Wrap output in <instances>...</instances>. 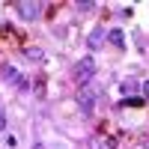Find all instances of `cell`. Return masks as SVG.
I'll return each instance as SVG.
<instances>
[{"label": "cell", "mask_w": 149, "mask_h": 149, "mask_svg": "<svg viewBox=\"0 0 149 149\" xmlns=\"http://www.w3.org/2000/svg\"><path fill=\"white\" fill-rule=\"evenodd\" d=\"M95 102H98V86L95 84H86V86L78 90V104H81L84 113H90V110L95 107Z\"/></svg>", "instance_id": "obj_2"}, {"label": "cell", "mask_w": 149, "mask_h": 149, "mask_svg": "<svg viewBox=\"0 0 149 149\" xmlns=\"http://www.w3.org/2000/svg\"><path fill=\"white\" fill-rule=\"evenodd\" d=\"M104 33H107V30H102V27H93V33H90V39H86V42H90V48H98V45H102V39H104Z\"/></svg>", "instance_id": "obj_6"}, {"label": "cell", "mask_w": 149, "mask_h": 149, "mask_svg": "<svg viewBox=\"0 0 149 149\" xmlns=\"http://www.w3.org/2000/svg\"><path fill=\"white\" fill-rule=\"evenodd\" d=\"M107 42L122 48V45H125V33H122V30H107Z\"/></svg>", "instance_id": "obj_5"}, {"label": "cell", "mask_w": 149, "mask_h": 149, "mask_svg": "<svg viewBox=\"0 0 149 149\" xmlns=\"http://www.w3.org/2000/svg\"><path fill=\"white\" fill-rule=\"evenodd\" d=\"M146 102H143V98H122V102H119V107H143Z\"/></svg>", "instance_id": "obj_7"}, {"label": "cell", "mask_w": 149, "mask_h": 149, "mask_svg": "<svg viewBox=\"0 0 149 149\" xmlns=\"http://www.w3.org/2000/svg\"><path fill=\"white\" fill-rule=\"evenodd\" d=\"M93 6H95V3H90V0H84V3H78V9H84V12H90Z\"/></svg>", "instance_id": "obj_10"}, {"label": "cell", "mask_w": 149, "mask_h": 149, "mask_svg": "<svg viewBox=\"0 0 149 149\" xmlns=\"http://www.w3.org/2000/svg\"><path fill=\"white\" fill-rule=\"evenodd\" d=\"M95 78V60L93 57H84L81 63H74V72H72V81L78 84V86H86Z\"/></svg>", "instance_id": "obj_1"}, {"label": "cell", "mask_w": 149, "mask_h": 149, "mask_svg": "<svg viewBox=\"0 0 149 149\" xmlns=\"http://www.w3.org/2000/svg\"><path fill=\"white\" fill-rule=\"evenodd\" d=\"M3 81H6V84H12L15 90H27V86H30V81L24 78V74H21L15 66H9V63L3 66Z\"/></svg>", "instance_id": "obj_3"}, {"label": "cell", "mask_w": 149, "mask_h": 149, "mask_svg": "<svg viewBox=\"0 0 149 149\" xmlns=\"http://www.w3.org/2000/svg\"><path fill=\"white\" fill-rule=\"evenodd\" d=\"M24 57L33 60V63H39V60H42V51H39V48H27V51H24Z\"/></svg>", "instance_id": "obj_8"}, {"label": "cell", "mask_w": 149, "mask_h": 149, "mask_svg": "<svg viewBox=\"0 0 149 149\" xmlns=\"http://www.w3.org/2000/svg\"><path fill=\"white\" fill-rule=\"evenodd\" d=\"M6 128V119H3V113H0V131H3Z\"/></svg>", "instance_id": "obj_12"}, {"label": "cell", "mask_w": 149, "mask_h": 149, "mask_svg": "<svg viewBox=\"0 0 149 149\" xmlns=\"http://www.w3.org/2000/svg\"><path fill=\"white\" fill-rule=\"evenodd\" d=\"M119 90H122V93H134V90H137V84H131V81H125V84L119 86Z\"/></svg>", "instance_id": "obj_9"}, {"label": "cell", "mask_w": 149, "mask_h": 149, "mask_svg": "<svg viewBox=\"0 0 149 149\" xmlns=\"http://www.w3.org/2000/svg\"><path fill=\"white\" fill-rule=\"evenodd\" d=\"M39 9H42L39 3H18V15L27 18V21H33L36 15H39Z\"/></svg>", "instance_id": "obj_4"}, {"label": "cell", "mask_w": 149, "mask_h": 149, "mask_svg": "<svg viewBox=\"0 0 149 149\" xmlns=\"http://www.w3.org/2000/svg\"><path fill=\"white\" fill-rule=\"evenodd\" d=\"M140 90H143V95L149 98V81H143V84H140Z\"/></svg>", "instance_id": "obj_11"}]
</instances>
